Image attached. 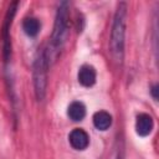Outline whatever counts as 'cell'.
<instances>
[{"mask_svg": "<svg viewBox=\"0 0 159 159\" xmlns=\"http://www.w3.org/2000/svg\"><path fill=\"white\" fill-rule=\"evenodd\" d=\"M150 94H152V97H153L155 101H158V98H159V86H158L157 83H154V84L150 87Z\"/></svg>", "mask_w": 159, "mask_h": 159, "instance_id": "8fae6325", "label": "cell"}, {"mask_svg": "<svg viewBox=\"0 0 159 159\" xmlns=\"http://www.w3.org/2000/svg\"><path fill=\"white\" fill-rule=\"evenodd\" d=\"M17 6H19L17 1H12L10 4V6H9L7 11H6V15H5L4 24H2V31H1V35H2V57H4L5 62H9L10 56H11L10 27H11V24H12V19H14V16L16 14Z\"/></svg>", "mask_w": 159, "mask_h": 159, "instance_id": "277c9868", "label": "cell"}, {"mask_svg": "<svg viewBox=\"0 0 159 159\" xmlns=\"http://www.w3.org/2000/svg\"><path fill=\"white\" fill-rule=\"evenodd\" d=\"M67 116L73 122H80L86 117V107L82 102L75 101L67 108Z\"/></svg>", "mask_w": 159, "mask_h": 159, "instance_id": "9c48e42d", "label": "cell"}, {"mask_svg": "<svg viewBox=\"0 0 159 159\" xmlns=\"http://www.w3.org/2000/svg\"><path fill=\"white\" fill-rule=\"evenodd\" d=\"M77 80L83 87H92L96 83L97 80V72L93 66L91 65H83L78 70Z\"/></svg>", "mask_w": 159, "mask_h": 159, "instance_id": "52a82bcc", "label": "cell"}, {"mask_svg": "<svg viewBox=\"0 0 159 159\" xmlns=\"http://www.w3.org/2000/svg\"><path fill=\"white\" fill-rule=\"evenodd\" d=\"M40 29H41V24L36 17H26L22 22V30L30 37L37 36V34L40 32Z\"/></svg>", "mask_w": 159, "mask_h": 159, "instance_id": "30bf717a", "label": "cell"}, {"mask_svg": "<svg viewBox=\"0 0 159 159\" xmlns=\"http://www.w3.org/2000/svg\"><path fill=\"white\" fill-rule=\"evenodd\" d=\"M68 34H70V5L67 1H62L60 2L56 11L53 30H52L48 47L45 48L50 66L58 58L67 41Z\"/></svg>", "mask_w": 159, "mask_h": 159, "instance_id": "6da1fadb", "label": "cell"}, {"mask_svg": "<svg viewBox=\"0 0 159 159\" xmlns=\"http://www.w3.org/2000/svg\"><path fill=\"white\" fill-rule=\"evenodd\" d=\"M154 127V122L152 116H149L148 113H140L137 116L135 119V132L140 137H147L152 133Z\"/></svg>", "mask_w": 159, "mask_h": 159, "instance_id": "8992f818", "label": "cell"}, {"mask_svg": "<svg viewBox=\"0 0 159 159\" xmlns=\"http://www.w3.org/2000/svg\"><path fill=\"white\" fill-rule=\"evenodd\" d=\"M125 29H127V4L124 1L117 5L112 30H111V55L117 65H122L124 60V46H125Z\"/></svg>", "mask_w": 159, "mask_h": 159, "instance_id": "7a4b0ae2", "label": "cell"}, {"mask_svg": "<svg viewBox=\"0 0 159 159\" xmlns=\"http://www.w3.org/2000/svg\"><path fill=\"white\" fill-rule=\"evenodd\" d=\"M93 125L98 130H107L112 125V116L106 111H98L93 114Z\"/></svg>", "mask_w": 159, "mask_h": 159, "instance_id": "ba28073f", "label": "cell"}, {"mask_svg": "<svg viewBox=\"0 0 159 159\" xmlns=\"http://www.w3.org/2000/svg\"><path fill=\"white\" fill-rule=\"evenodd\" d=\"M50 68V63L46 56L45 48L39 51L34 66H32V82H34V92L35 97L39 102L43 101L46 96V88H47V72Z\"/></svg>", "mask_w": 159, "mask_h": 159, "instance_id": "3957f363", "label": "cell"}, {"mask_svg": "<svg viewBox=\"0 0 159 159\" xmlns=\"http://www.w3.org/2000/svg\"><path fill=\"white\" fill-rule=\"evenodd\" d=\"M68 142L73 149L84 150L89 145V137L82 128H75L68 135Z\"/></svg>", "mask_w": 159, "mask_h": 159, "instance_id": "5b68a950", "label": "cell"}]
</instances>
